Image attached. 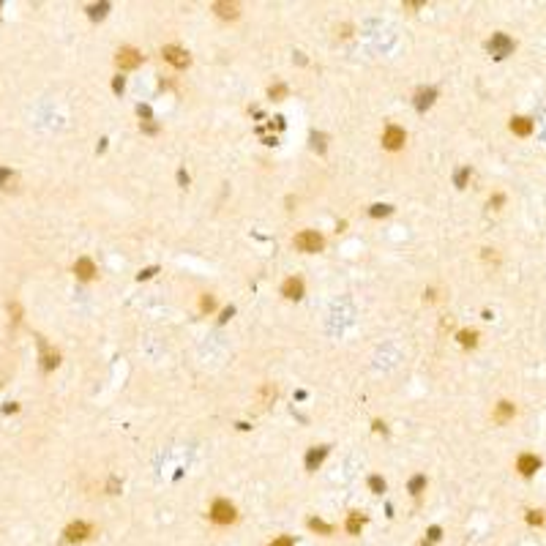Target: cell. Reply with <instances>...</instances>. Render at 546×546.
<instances>
[{"instance_id":"6da1fadb","label":"cell","mask_w":546,"mask_h":546,"mask_svg":"<svg viewBox=\"0 0 546 546\" xmlns=\"http://www.w3.org/2000/svg\"><path fill=\"white\" fill-rule=\"evenodd\" d=\"M211 519L216 522V525H230V522H235V505L227 503V500H216L211 508Z\"/></svg>"},{"instance_id":"7a4b0ae2","label":"cell","mask_w":546,"mask_h":546,"mask_svg":"<svg viewBox=\"0 0 546 546\" xmlns=\"http://www.w3.org/2000/svg\"><path fill=\"white\" fill-rule=\"evenodd\" d=\"M295 246L300 249V252H319L322 249V235L314 230H303L298 238H295Z\"/></svg>"},{"instance_id":"3957f363","label":"cell","mask_w":546,"mask_h":546,"mask_svg":"<svg viewBox=\"0 0 546 546\" xmlns=\"http://www.w3.org/2000/svg\"><path fill=\"white\" fill-rule=\"evenodd\" d=\"M489 52L495 57H505V55H511L514 52V41H511L505 33H495L492 36V41H489Z\"/></svg>"},{"instance_id":"277c9868","label":"cell","mask_w":546,"mask_h":546,"mask_svg":"<svg viewBox=\"0 0 546 546\" xmlns=\"http://www.w3.org/2000/svg\"><path fill=\"white\" fill-rule=\"evenodd\" d=\"M404 139H407V134H404L399 126H388L385 134H382V145H385L388 150H396V148H402V145H404Z\"/></svg>"},{"instance_id":"5b68a950","label":"cell","mask_w":546,"mask_h":546,"mask_svg":"<svg viewBox=\"0 0 546 546\" xmlns=\"http://www.w3.org/2000/svg\"><path fill=\"white\" fill-rule=\"evenodd\" d=\"M161 55H164V60H170L175 68H186V66H189V55H186L181 46H164Z\"/></svg>"},{"instance_id":"8992f818","label":"cell","mask_w":546,"mask_h":546,"mask_svg":"<svg viewBox=\"0 0 546 546\" xmlns=\"http://www.w3.org/2000/svg\"><path fill=\"white\" fill-rule=\"evenodd\" d=\"M139 63H142V55H139L137 49H131V46H123V49L118 52V66L120 68H137Z\"/></svg>"},{"instance_id":"52a82bcc","label":"cell","mask_w":546,"mask_h":546,"mask_svg":"<svg viewBox=\"0 0 546 546\" xmlns=\"http://www.w3.org/2000/svg\"><path fill=\"white\" fill-rule=\"evenodd\" d=\"M90 525H85V522H74V525H68L66 527V541H85V538L90 536Z\"/></svg>"},{"instance_id":"ba28073f","label":"cell","mask_w":546,"mask_h":546,"mask_svg":"<svg viewBox=\"0 0 546 546\" xmlns=\"http://www.w3.org/2000/svg\"><path fill=\"white\" fill-rule=\"evenodd\" d=\"M538 467H541V462H538V456H533V454H522L519 462H516V470H519L522 475H533Z\"/></svg>"},{"instance_id":"9c48e42d","label":"cell","mask_w":546,"mask_h":546,"mask_svg":"<svg viewBox=\"0 0 546 546\" xmlns=\"http://www.w3.org/2000/svg\"><path fill=\"white\" fill-rule=\"evenodd\" d=\"M74 273L88 281V278H93V273H96V265H93L88 257H82V260H77V265H74Z\"/></svg>"},{"instance_id":"30bf717a","label":"cell","mask_w":546,"mask_h":546,"mask_svg":"<svg viewBox=\"0 0 546 546\" xmlns=\"http://www.w3.org/2000/svg\"><path fill=\"white\" fill-rule=\"evenodd\" d=\"M281 292L287 295V298H300V295H303V281H300V278H287L284 287H281Z\"/></svg>"},{"instance_id":"8fae6325","label":"cell","mask_w":546,"mask_h":546,"mask_svg":"<svg viewBox=\"0 0 546 546\" xmlns=\"http://www.w3.org/2000/svg\"><path fill=\"white\" fill-rule=\"evenodd\" d=\"M511 131H514V134H519V137H527L533 131V123L527 118H514L511 120Z\"/></svg>"},{"instance_id":"7c38bea8","label":"cell","mask_w":546,"mask_h":546,"mask_svg":"<svg viewBox=\"0 0 546 546\" xmlns=\"http://www.w3.org/2000/svg\"><path fill=\"white\" fill-rule=\"evenodd\" d=\"M325 454H328V448H311V451H309V456H306V467L314 470L317 464L325 459Z\"/></svg>"},{"instance_id":"4fadbf2b","label":"cell","mask_w":546,"mask_h":546,"mask_svg":"<svg viewBox=\"0 0 546 546\" xmlns=\"http://www.w3.org/2000/svg\"><path fill=\"white\" fill-rule=\"evenodd\" d=\"M213 8H216V14L224 16V19H227V16H230V19H235V16H238V5L235 3H216Z\"/></svg>"},{"instance_id":"5bb4252c","label":"cell","mask_w":546,"mask_h":546,"mask_svg":"<svg viewBox=\"0 0 546 546\" xmlns=\"http://www.w3.org/2000/svg\"><path fill=\"white\" fill-rule=\"evenodd\" d=\"M432 101H434V90L432 88H429V90H418V96H415V107L418 109H426Z\"/></svg>"},{"instance_id":"9a60e30c","label":"cell","mask_w":546,"mask_h":546,"mask_svg":"<svg viewBox=\"0 0 546 546\" xmlns=\"http://www.w3.org/2000/svg\"><path fill=\"white\" fill-rule=\"evenodd\" d=\"M511 415H514V404H511V402H500V404H497V412H495V418H497V421H500V423H503V421H508Z\"/></svg>"},{"instance_id":"2e32d148","label":"cell","mask_w":546,"mask_h":546,"mask_svg":"<svg viewBox=\"0 0 546 546\" xmlns=\"http://www.w3.org/2000/svg\"><path fill=\"white\" fill-rule=\"evenodd\" d=\"M363 516L361 514H350V519H347V533H352V536H355V533H361V527H363Z\"/></svg>"},{"instance_id":"e0dca14e","label":"cell","mask_w":546,"mask_h":546,"mask_svg":"<svg viewBox=\"0 0 546 546\" xmlns=\"http://www.w3.org/2000/svg\"><path fill=\"white\" fill-rule=\"evenodd\" d=\"M309 527H311L314 533H322V536H330V533H333V527L325 525L322 519H309Z\"/></svg>"},{"instance_id":"ac0fdd59","label":"cell","mask_w":546,"mask_h":546,"mask_svg":"<svg viewBox=\"0 0 546 546\" xmlns=\"http://www.w3.org/2000/svg\"><path fill=\"white\" fill-rule=\"evenodd\" d=\"M271 399H276V388H273V385H265L263 391H260V404L265 407V404H268Z\"/></svg>"},{"instance_id":"d6986e66","label":"cell","mask_w":546,"mask_h":546,"mask_svg":"<svg viewBox=\"0 0 546 546\" xmlns=\"http://www.w3.org/2000/svg\"><path fill=\"white\" fill-rule=\"evenodd\" d=\"M423 486H426V478H423V475H415V478L410 481V492H412V495H421Z\"/></svg>"},{"instance_id":"ffe728a7","label":"cell","mask_w":546,"mask_h":546,"mask_svg":"<svg viewBox=\"0 0 546 546\" xmlns=\"http://www.w3.org/2000/svg\"><path fill=\"white\" fill-rule=\"evenodd\" d=\"M475 339H478V336H475V330H462V333H459V341H462L464 347H473L475 344Z\"/></svg>"},{"instance_id":"44dd1931","label":"cell","mask_w":546,"mask_h":546,"mask_svg":"<svg viewBox=\"0 0 546 546\" xmlns=\"http://www.w3.org/2000/svg\"><path fill=\"white\" fill-rule=\"evenodd\" d=\"M369 486H371L374 492H382V489H385V481H382L380 475H371V478H369Z\"/></svg>"},{"instance_id":"7402d4cb","label":"cell","mask_w":546,"mask_h":546,"mask_svg":"<svg viewBox=\"0 0 546 546\" xmlns=\"http://www.w3.org/2000/svg\"><path fill=\"white\" fill-rule=\"evenodd\" d=\"M271 546H295V541L289 536H281V538H276V541H273Z\"/></svg>"},{"instance_id":"603a6c76","label":"cell","mask_w":546,"mask_h":546,"mask_svg":"<svg viewBox=\"0 0 546 546\" xmlns=\"http://www.w3.org/2000/svg\"><path fill=\"white\" fill-rule=\"evenodd\" d=\"M527 522H530V525H541V522H544L541 511H530V516H527Z\"/></svg>"},{"instance_id":"cb8c5ba5","label":"cell","mask_w":546,"mask_h":546,"mask_svg":"<svg viewBox=\"0 0 546 546\" xmlns=\"http://www.w3.org/2000/svg\"><path fill=\"white\" fill-rule=\"evenodd\" d=\"M385 213H391V208H388V205H374V208H371V216H385Z\"/></svg>"},{"instance_id":"d4e9b609","label":"cell","mask_w":546,"mask_h":546,"mask_svg":"<svg viewBox=\"0 0 546 546\" xmlns=\"http://www.w3.org/2000/svg\"><path fill=\"white\" fill-rule=\"evenodd\" d=\"M104 11H107V3H101V5H90V16H104Z\"/></svg>"},{"instance_id":"484cf974","label":"cell","mask_w":546,"mask_h":546,"mask_svg":"<svg viewBox=\"0 0 546 546\" xmlns=\"http://www.w3.org/2000/svg\"><path fill=\"white\" fill-rule=\"evenodd\" d=\"M467 175H470V170H467V167H464V170H462V172H459V175H456V186H464V181H467Z\"/></svg>"},{"instance_id":"4316f807","label":"cell","mask_w":546,"mask_h":546,"mask_svg":"<svg viewBox=\"0 0 546 546\" xmlns=\"http://www.w3.org/2000/svg\"><path fill=\"white\" fill-rule=\"evenodd\" d=\"M11 178V170H5V167H0V186H3L5 181Z\"/></svg>"},{"instance_id":"83f0119b","label":"cell","mask_w":546,"mask_h":546,"mask_svg":"<svg viewBox=\"0 0 546 546\" xmlns=\"http://www.w3.org/2000/svg\"><path fill=\"white\" fill-rule=\"evenodd\" d=\"M213 309V298H202V311H211Z\"/></svg>"},{"instance_id":"f1b7e54d","label":"cell","mask_w":546,"mask_h":546,"mask_svg":"<svg viewBox=\"0 0 546 546\" xmlns=\"http://www.w3.org/2000/svg\"><path fill=\"white\" fill-rule=\"evenodd\" d=\"M440 538V527H432V530H429V541H437Z\"/></svg>"},{"instance_id":"f546056e","label":"cell","mask_w":546,"mask_h":546,"mask_svg":"<svg viewBox=\"0 0 546 546\" xmlns=\"http://www.w3.org/2000/svg\"><path fill=\"white\" fill-rule=\"evenodd\" d=\"M153 273H156V268H148V271H142V273H139V278H150Z\"/></svg>"},{"instance_id":"4dcf8cb0","label":"cell","mask_w":546,"mask_h":546,"mask_svg":"<svg viewBox=\"0 0 546 546\" xmlns=\"http://www.w3.org/2000/svg\"><path fill=\"white\" fill-rule=\"evenodd\" d=\"M418 546H429V541H423V544H418Z\"/></svg>"}]
</instances>
